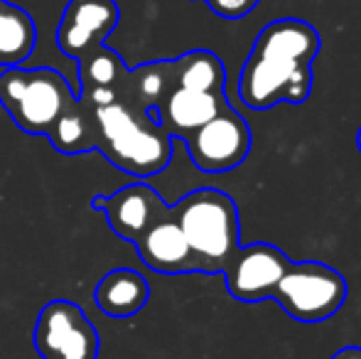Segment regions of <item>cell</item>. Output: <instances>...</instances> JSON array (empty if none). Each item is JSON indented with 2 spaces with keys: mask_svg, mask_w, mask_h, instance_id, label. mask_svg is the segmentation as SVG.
I'll return each mask as SVG.
<instances>
[{
  "mask_svg": "<svg viewBox=\"0 0 361 359\" xmlns=\"http://www.w3.org/2000/svg\"><path fill=\"white\" fill-rule=\"evenodd\" d=\"M99 123V150L123 173L150 178L170 165L172 135L155 121L152 111L135 109L126 101L94 109Z\"/></svg>",
  "mask_w": 361,
  "mask_h": 359,
  "instance_id": "2",
  "label": "cell"
},
{
  "mask_svg": "<svg viewBox=\"0 0 361 359\" xmlns=\"http://www.w3.org/2000/svg\"><path fill=\"white\" fill-rule=\"evenodd\" d=\"M228 106L224 94H209V91H192V89H172L157 109H152L155 121L170 135H182L197 130L212 121L219 111Z\"/></svg>",
  "mask_w": 361,
  "mask_h": 359,
  "instance_id": "12",
  "label": "cell"
},
{
  "mask_svg": "<svg viewBox=\"0 0 361 359\" xmlns=\"http://www.w3.org/2000/svg\"><path fill=\"white\" fill-rule=\"evenodd\" d=\"M37 30L23 8L0 0V64L18 67L32 54Z\"/></svg>",
  "mask_w": 361,
  "mask_h": 359,
  "instance_id": "17",
  "label": "cell"
},
{
  "mask_svg": "<svg viewBox=\"0 0 361 359\" xmlns=\"http://www.w3.org/2000/svg\"><path fill=\"white\" fill-rule=\"evenodd\" d=\"M204 3L214 10L219 18L238 20L251 13V10H256V5L261 3V0H204Z\"/></svg>",
  "mask_w": 361,
  "mask_h": 359,
  "instance_id": "19",
  "label": "cell"
},
{
  "mask_svg": "<svg viewBox=\"0 0 361 359\" xmlns=\"http://www.w3.org/2000/svg\"><path fill=\"white\" fill-rule=\"evenodd\" d=\"M319 32L298 18H281L258 32L238 77V96L253 111L305 104L312 94Z\"/></svg>",
  "mask_w": 361,
  "mask_h": 359,
  "instance_id": "1",
  "label": "cell"
},
{
  "mask_svg": "<svg viewBox=\"0 0 361 359\" xmlns=\"http://www.w3.org/2000/svg\"><path fill=\"white\" fill-rule=\"evenodd\" d=\"M32 345L42 359H99L101 350L94 322L72 300H49L39 310Z\"/></svg>",
  "mask_w": 361,
  "mask_h": 359,
  "instance_id": "6",
  "label": "cell"
},
{
  "mask_svg": "<svg viewBox=\"0 0 361 359\" xmlns=\"http://www.w3.org/2000/svg\"><path fill=\"white\" fill-rule=\"evenodd\" d=\"M347 296V278L337 269L319 261H293L286 276L278 281L271 300H276L293 320L314 325L337 315Z\"/></svg>",
  "mask_w": 361,
  "mask_h": 359,
  "instance_id": "5",
  "label": "cell"
},
{
  "mask_svg": "<svg viewBox=\"0 0 361 359\" xmlns=\"http://www.w3.org/2000/svg\"><path fill=\"white\" fill-rule=\"evenodd\" d=\"M126 94L118 101L135 106V109L152 111L165 101V96L175 89L172 82V59L167 62H150L138 69H128L123 79Z\"/></svg>",
  "mask_w": 361,
  "mask_h": 359,
  "instance_id": "15",
  "label": "cell"
},
{
  "mask_svg": "<svg viewBox=\"0 0 361 359\" xmlns=\"http://www.w3.org/2000/svg\"><path fill=\"white\" fill-rule=\"evenodd\" d=\"M177 224L195 251L200 273H221L238 244L236 202L221 190L202 187L172 207Z\"/></svg>",
  "mask_w": 361,
  "mask_h": 359,
  "instance_id": "3",
  "label": "cell"
},
{
  "mask_svg": "<svg viewBox=\"0 0 361 359\" xmlns=\"http://www.w3.org/2000/svg\"><path fill=\"white\" fill-rule=\"evenodd\" d=\"M79 62V82H81V91L89 89H99V87H111L118 89V84H123L126 69L123 57L118 52H114L106 44H99L91 52H86Z\"/></svg>",
  "mask_w": 361,
  "mask_h": 359,
  "instance_id": "18",
  "label": "cell"
},
{
  "mask_svg": "<svg viewBox=\"0 0 361 359\" xmlns=\"http://www.w3.org/2000/svg\"><path fill=\"white\" fill-rule=\"evenodd\" d=\"M357 145H359V153H361V128H359V133H357Z\"/></svg>",
  "mask_w": 361,
  "mask_h": 359,
  "instance_id": "21",
  "label": "cell"
},
{
  "mask_svg": "<svg viewBox=\"0 0 361 359\" xmlns=\"http://www.w3.org/2000/svg\"><path fill=\"white\" fill-rule=\"evenodd\" d=\"M74 99L67 77L57 69H23L20 64L0 69V106L30 135H47Z\"/></svg>",
  "mask_w": 361,
  "mask_h": 359,
  "instance_id": "4",
  "label": "cell"
},
{
  "mask_svg": "<svg viewBox=\"0 0 361 359\" xmlns=\"http://www.w3.org/2000/svg\"><path fill=\"white\" fill-rule=\"evenodd\" d=\"M332 359H361V347H342L339 352H334Z\"/></svg>",
  "mask_w": 361,
  "mask_h": 359,
  "instance_id": "20",
  "label": "cell"
},
{
  "mask_svg": "<svg viewBox=\"0 0 361 359\" xmlns=\"http://www.w3.org/2000/svg\"><path fill=\"white\" fill-rule=\"evenodd\" d=\"M290 264L293 261L288 259L286 251L273 244L256 241V244L238 246L236 254L224 266L221 276L226 291L238 303H261L273 296Z\"/></svg>",
  "mask_w": 361,
  "mask_h": 359,
  "instance_id": "8",
  "label": "cell"
},
{
  "mask_svg": "<svg viewBox=\"0 0 361 359\" xmlns=\"http://www.w3.org/2000/svg\"><path fill=\"white\" fill-rule=\"evenodd\" d=\"M185 145L202 173H228L251 153V128L241 114L226 106L204 126L187 133Z\"/></svg>",
  "mask_w": 361,
  "mask_h": 359,
  "instance_id": "7",
  "label": "cell"
},
{
  "mask_svg": "<svg viewBox=\"0 0 361 359\" xmlns=\"http://www.w3.org/2000/svg\"><path fill=\"white\" fill-rule=\"evenodd\" d=\"M91 205H94V209L104 212L114 234L123 241H130V244H135L160 217L170 212V205H165L160 192L152 190L145 182L126 185L109 197L99 195L94 197Z\"/></svg>",
  "mask_w": 361,
  "mask_h": 359,
  "instance_id": "9",
  "label": "cell"
},
{
  "mask_svg": "<svg viewBox=\"0 0 361 359\" xmlns=\"http://www.w3.org/2000/svg\"><path fill=\"white\" fill-rule=\"evenodd\" d=\"M121 20L116 0H69L57 28V47L67 57L81 59L106 42Z\"/></svg>",
  "mask_w": 361,
  "mask_h": 359,
  "instance_id": "10",
  "label": "cell"
},
{
  "mask_svg": "<svg viewBox=\"0 0 361 359\" xmlns=\"http://www.w3.org/2000/svg\"><path fill=\"white\" fill-rule=\"evenodd\" d=\"M150 300V286L133 269L109 271L94 288V303L104 315L123 320L140 312Z\"/></svg>",
  "mask_w": 361,
  "mask_h": 359,
  "instance_id": "13",
  "label": "cell"
},
{
  "mask_svg": "<svg viewBox=\"0 0 361 359\" xmlns=\"http://www.w3.org/2000/svg\"><path fill=\"white\" fill-rule=\"evenodd\" d=\"M140 261L155 273L180 276V273H200L195 251L190 249L180 224H177L172 207L165 217L155 221L150 229L135 241Z\"/></svg>",
  "mask_w": 361,
  "mask_h": 359,
  "instance_id": "11",
  "label": "cell"
},
{
  "mask_svg": "<svg viewBox=\"0 0 361 359\" xmlns=\"http://www.w3.org/2000/svg\"><path fill=\"white\" fill-rule=\"evenodd\" d=\"M172 82L175 89L209 91V94H224V62L209 49H192L182 57L172 59Z\"/></svg>",
  "mask_w": 361,
  "mask_h": 359,
  "instance_id": "16",
  "label": "cell"
},
{
  "mask_svg": "<svg viewBox=\"0 0 361 359\" xmlns=\"http://www.w3.org/2000/svg\"><path fill=\"white\" fill-rule=\"evenodd\" d=\"M47 138L64 155H79V153H89V150H99L101 133H99L94 109L86 106L76 96L72 104L62 111V116L54 121Z\"/></svg>",
  "mask_w": 361,
  "mask_h": 359,
  "instance_id": "14",
  "label": "cell"
}]
</instances>
